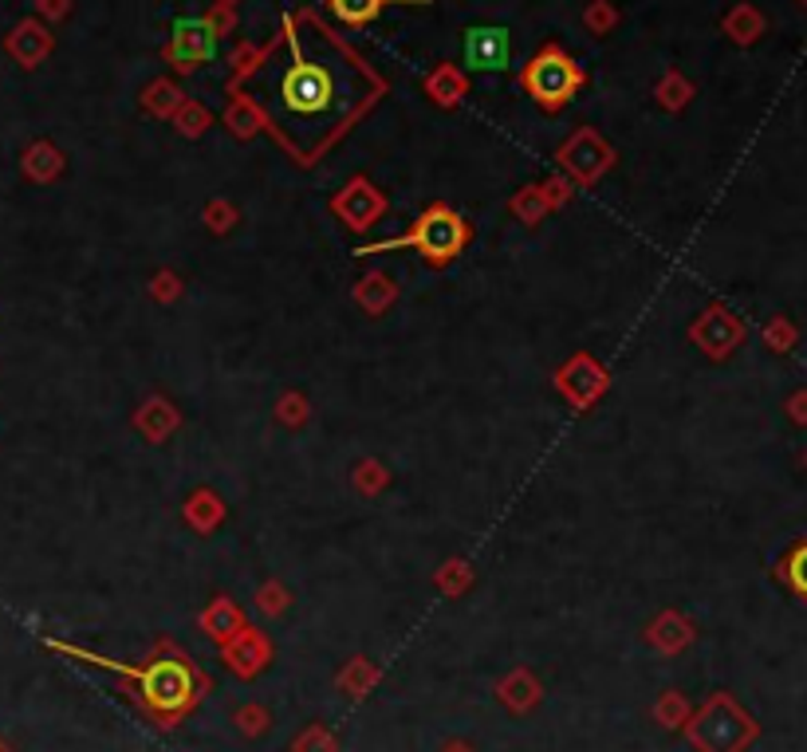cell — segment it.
<instances>
[{"label": "cell", "mask_w": 807, "mask_h": 752, "mask_svg": "<svg viewBox=\"0 0 807 752\" xmlns=\"http://www.w3.org/2000/svg\"><path fill=\"white\" fill-rule=\"evenodd\" d=\"M48 646L60 650V654H72V658H79V662H91V666H99V670L123 674V678L135 686L138 701H142V710L150 713V717H158L166 729L177 722V717H186V713L194 710L197 693H201V678H197L194 666H189V662H182V658L150 662V666H126V662L103 658V654L67 646V642H55V639L48 642Z\"/></svg>", "instance_id": "6da1fadb"}, {"label": "cell", "mask_w": 807, "mask_h": 752, "mask_svg": "<svg viewBox=\"0 0 807 752\" xmlns=\"http://www.w3.org/2000/svg\"><path fill=\"white\" fill-rule=\"evenodd\" d=\"M469 245V225L465 217L454 213L449 206H430L422 209V217H418L414 225L406 229V233H398V237H386V241H374V245H359L355 248V257H371V252H394V248H418L434 269H442V264H449V260H457L461 252H465Z\"/></svg>", "instance_id": "7a4b0ae2"}, {"label": "cell", "mask_w": 807, "mask_h": 752, "mask_svg": "<svg viewBox=\"0 0 807 752\" xmlns=\"http://www.w3.org/2000/svg\"><path fill=\"white\" fill-rule=\"evenodd\" d=\"M280 103L291 119H323L339 103V75L327 63L303 60L296 40H291V67L280 79Z\"/></svg>", "instance_id": "3957f363"}, {"label": "cell", "mask_w": 807, "mask_h": 752, "mask_svg": "<svg viewBox=\"0 0 807 752\" xmlns=\"http://www.w3.org/2000/svg\"><path fill=\"white\" fill-rule=\"evenodd\" d=\"M520 79H524L529 95L544 111H559V107H568L575 99V91L583 87L587 75H583V67L568 52H559L556 44H548V48H539L532 56Z\"/></svg>", "instance_id": "277c9868"}, {"label": "cell", "mask_w": 807, "mask_h": 752, "mask_svg": "<svg viewBox=\"0 0 807 752\" xmlns=\"http://www.w3.org/2000/svg\"><path fill=\"white\" fill-rule=\"evenodd\" d=\"M756 737V725L741 705L729 698H713L694 722V744L702 752H741Z\"/></svg>", "instance_id": "5b68a950"}, {"label": "cell", "mask_w": 807, "mask_h": 752, "mask_svg": "<svg viewBox=\"0 0 807 752\" xmlns=\"http://www.w3.org/2000/svg\"><path fill=\"white\" fill-rule=\"evenodd\" d=\"M512 60V36L493 24H476L465 32V67L469 72H505Z\"/></svg>", "instance_id": "8992f818"}, {"label": "cell", "mask_w": 807, "mask_h": 752, "mask_svg": "<svg viewBox=\"0 0 807 752\" xmlns=\"http://www.w3.org/2000/svg\"><path fill=\"white\" fill-rule=\"evenodd\" d=\"M218 52V36L209 32V24L201 21H186L174 28V44H170V60L182 67V72H194L209 56Z\"/></svg>", "instance_id": "52a82bcc"}, {"label": "cell", "mask_w": 807, "mask_h": 752, "mask_svg": "<svg viewBox=\"0 0 807 752\" xmlns=\"http://www.w3.org/2000/svg\"><path fill=\"white\" fill-rule=\"evenodd\" d=\"M327 4H332V12L339 21L359 28V24H371L386 4H430V0H327Z\"/></svg>", "instance_id": "ba28073f"}, {"label": "cell", "mask_w": 807, "mask_h": 752, "mask_svg": "<svg viewBox=\"0 0 807 752\" xmlns=\"http://www.w3.org/2000/svg\"><path fill=\"white\" fill-rule=\"evenodd\" d=\"M201 627H206L218 642H228L233 634H240V630H245V627H240V615L233 611V603H218V607L201 618Z\"/></svg>", "instance_id": "9c48e42d"}, {"label": "cell", "mask_w": 807, "mask_h": 752, "mask_svg": "<svg viewBox=\"0 0 807 752\" xmlns=\"http://www.w3.org/2000/svg\"><path fill=\"white\" fill-rule=\"evenodd\" d=\"M780 576H784V583L796 591V595L807 599V540L787 552L784 564H780Z\"/></svg>", "instance_id": "30bf717a"}, {"label": "cell", "mask_w": 807, "mask_h": 752, "mask_svg": "<svg viewBox=\"0 0 807 752\" xmlns=\"http://www.w3.org/2000/svg\"><path fill=\"white\" fill-rule=\"evenodd\" d=\"M792 418H796V422H807V394L804 398H792Z\"/></svg>", "instance_id": "8fae6325"}]
</instances>
